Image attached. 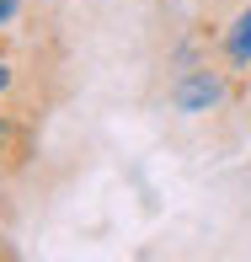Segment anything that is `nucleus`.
I'll list each match as a JSON object with an SVG mask.
<instances>
[{"label":"nucleus","mask_w":251,"mask_h":262,"mask_svg":"<svg viewBox=\"0 0 251 262\" xmlns=\"http://www.w3.org/2000/svg\"><path fill=\"white\" fill-rule=\"evenodd\" d=\"M11 80H16V70H11V59L0 54V97H6V91H11Z\"/></svg>","instance_id":"3"},{"label":"nucleus","mask_w":251,"mask_h":262,"mask_svg":"<svg viewBox=\"0 0 251 262\" xmlns=\"http://www.w3.org/2000/svg\"><path fill=\"white\" fill-rule=\"evenodd\" d=\"M230 102V70L224 64H193L176 75L171 86V107L176 113H214Z\"/></svg>","instance_id":"1"},{"label":"nucleus","mask_w":251,"mask_h":262,"mask_svg":"<svg viewBox=\"0 0 251 262\" xmlns=\"http://www.w3.org/2000/svg\"><path fill=\"white\" fill-rule=\"evenodd\" d=\"M219 64L230 70H251V6L235 11V21L224 27V38H219Z\"/></svg>","instance_id":"2"},{"label":"nucleus","mask_w":251,"mask_h":262,"mask_svg":"<svg viewBox=\"0 0 251 262\" xmlns=\"http://www.w3.org/2000/svg\"><path fill=\"white\" fill-rule=\"evenodd\" d=\"M241 113H246V123H251V86L241 91Z\"/></svg>","instance_id":"4"}]
</instances>
